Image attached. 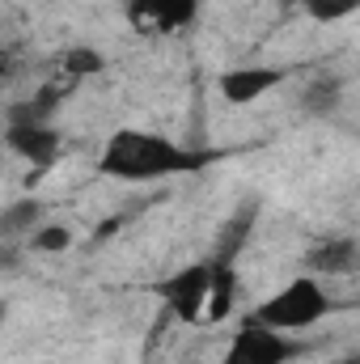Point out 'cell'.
<instances>
[{"mask_svg": "<svg viewBox=\"0 0 360 364\" xmlns=\"http://www.w3.org/2000/svg\"><path fill=\"white\" fill-rule=\"evenodd\" d=\"M208 161H212V153L182 149V144L157 136V132L123 127V132H115L102 144L97 170L106 178H119V182H153V178H174V174H195Z\"/></svg>", "mask_w": 360, "mask_h": 364, "instance_id": "cell-1", "label": "cell"}, {"mask_svg": "<svg viewBox=\"0 0 360 364\" xmlns=\"http://www.w3.org/2000/svg\"><path fill=\"white\" fill-rule=\"evenodd\" d=\"M331 309H335V301L327 296L318 275H301V279H288L280 292H271L263 305H255L246 322L268 326L275 335H301V331L318 326Z\"/></svg>", "mask_w": 360, "mask_h": 364, "instance_id": "cell-2", "label": "cell"}, {"mask_svg": "<svg viewBox=\"0 0 360 364\" xmlns=\"http://www.w3.org/2000/svg\"><path fill=\"white\" fill-rule=\"evenodd\" d=\"M297 356H301V343L292 335H275L268 326L242 322L221 364H292Z\"/></svg>", "mask_w": 360, "mask_h": 364, "instance_id": "cell-3", "label": "cell"}, {"mask_svg": "<svg viewBox=\"0 0 360 364\" xmlns=\"http://www.w3.org/2000/svg\"><path fill=\"white\" fill-rule=\"evenodd\" d=\"M208 284H212V267L208 263H191V267L174 272L170 279H162L157 284V296H162V305H166L170 318L199 322L203 318V305H208Z\"/></svg>", "mask_w": 360, "mask_h": 364, "instance_id": "cell-4", "label": "cell"}, {"mask_svg": "<svg viewBox=\"0 0 360 364\" xmlns=\"http://www.w3.org/2000/svg\"><path fill=\"white\" fill-rule=\"evenodd\" d=\"M4 144H9L21 161L47 170V166H55V157H60V149H64V136H60V127H55L51 119H9Z\"/></svg>", "mask_w": 360, "mask_h": 364, "instance_id": "cell-5", "label": "cell"}, {"mask_svg": "<svg viewBox=\"0 0 360 364\" xmlns=\"http://www.w3.org/2000/svg\"><path fill=\"white\" fill-rule=\"evenodd\" d=\"M127 21L144 34H174L195 21L199 0H123Z\"/></svg>", "mask_w": 360, "mask_h": 364, "instance_id": "cell-6", "label": "cell"}, {"mask_svg": "<svg viewBox=\"0 0 360 364\" xmlns=\"http://www.w3.org/2000/svg\"><path fill=\"white\" fill-rule=\"evenodd\" d=\"M255 225H259V199H242V203L233 208V216H225L208 263H212V267H238V259H242V250H246Z\"/></svg>", "mask_w": 360, "mask_h": 364, "instance_id": "cell-7", "label": "cell"}, {"mask_svg": "<svg viewBox=\"0 0 360 364\" xmlns=\"http://www.w3.org/2000/svg\"><path fill=\"white\" fill-rule=\"evenodd\" d=\"M284 68H271V64H246V68H229L221 77V97L229 106H250L259 102L263 93H271L275 85H284Z\"/></svg>", "mask_w": 360, "mask_h": 364, "instance_id": "cell-8", "label": "cell"}, {"mask_svg": "<svg viewBox=\"0 0 360 364\" xmlns=\"http://www.w3.org/2000/svg\"><path fill=\"white\" fill-rule=\"evenodd\" d=\"M305 263L314 275H352L360 263V246L356 237H327L305 255Z\"/></svg>", "mask_w": 360, "mask_h": 364, "instance_id": "cell-9", "label": "cell"}, {"mask_svg": "<svg viewBox=\"0 0 360 364\" xmlns=\"http://www.w3.org/2000/svg\"><path fill=\"white\" fill-rule=\"evenodd\" d=\"M106 68V55L97 51V47H64L60 55H55V73H60V81H73V85H81V81H90Z\"/></svg>", "mask_w": 360, "mask_h": 364, "instance_id": "cell-10", "label": "cell"}, {"mask_svg": "<svg viewBox=\"0 0 360 364\" xmlns=\"http://www.w3.org/2000/svg\"><path fill=\"white\" fill-rule=\"evenodd\" d=\"M43 203L38 199H17L9 208H0V237H21V233H34L43 225Z\"/></svg>", "mask_w": 360, "mask_h": 364, "instance_id": "cell-11", "label": "cell"}, {"mask_svg": "<svg viewBox=\"0 0 360 364\" xmlns=\"http://www.w3.org/2000/svg\"><path fill=\"white\" fill-rule=\"evenodd\" d=\"M339 97H344V81L339 77H318L309 90H305V110L309 114H335V106H339Z\"/></svg>", "mask_w": 360, "mask_h": 364, "instance_id": "cell-12", "label": "cell"}, {"mask_svg": "<svg viewBox=\"0 0 360 364\" xmlns=\"http://www.w3.org/2000/svg\"><path fill=\"white\" fill-rule=\"evenodd\" d=\"M68 246H73V233L64 225H38L30 233V250L34 255H64Z\"/></svg>", "mask_w": 360, "mask_h": 364, "instance_id": "cell-13", "label": "cell"}, {"mask_svg": "<svg viewBox=\"0 0 360 364\" xmlns=\"http://www.w3.org/2000/svg\"><path fill=\"white\" fill-rule=\"evenodd\" d=\"M314 21H344L360 9V0H297Z\"/></svg>", "mask_w": 360, "mask_h": 364, "instance_id": "cell-14", "label": "cell"}, {"mask_svg": "<svg viewBox=\"0 0 360 364\" xmlns=\"http://www.w3.org/2000/svg\"><path fill=\"white\" fill-rule=\"evenodd\" d=\"M26 51L21 47H13V43H4L0 47V90H9V85H17L21 77H26Z\"/></svg>", "mask_w": 360, "mask_h": 364, "instance_id": "cell-15", "label": "cell"}, {"mask_svg": "<svg viewBox=\"0 0 360 364\" xmlns=\"http://www.w3.org/2000/svg\"><path fill=\"white\" fill-rule=\"evenodd\" d=\"M13 263H17V250H13V246H0V272L13 267Z\"/></svg>", "mask_w": 360, "mask_h": 364, "instance_id": "cell-16", "label": "cell"}, {"mask_svg": "<svg viewBox=\"0 0 360 364\" xmlns=\"http://www.w3.org/2000/svg\"><path fill=\"white\" fill-rule=\"evenodd\" d=\"M339 364H360V356H348V360H339Z\"/></svg>", "mask_w": 360, "mask_h": 364, "instance_id": "cell-17", "label": "cell"}, {"mask_svg": "<svg viewBox=\"0 0 360 364\" xmlns=\"http://www.w3.org/2000/svg\"><path fill=\"white\" fill-rule=\"evenodd\" d=\"M280 4H297V0H280Z\"/></svg>", "mask_w": 360, "mask_h": 364, "instance_id": "cell-18", "label": "cell"}]
</instances>
